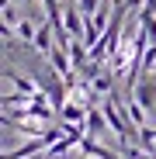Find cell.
Wrapping results in <instances>:
<instances>
[{"mask_svg": "<svg viewBox=\"0 0 156 159\" xmlns=\"http://www.w3.org/2000/svg\"><path fill=\"white\" fill-rule=\"evenodd\" d=\"M24 4H31V0H24Z\"/></svg>", "mask_w": 156, "mask_h": 159, "instance_id": "8", "label": "cell"}, {"mask_svg": "<svg viewBox=\"0 0 156 159\" xmlns=\"http://www.w3.org/2000/svg\"><path fill=\"white\" fill-rule=\"evenodd\" d=\"M35 80H42V90L52 97V107L56 111H63L66 107V93H69V87H66V80H63V73H56V69H45V73H35Z\"/></svg>", "mask_w": 156, "mask_h": 159, "instance_id": "2", "label": "cell"}, {"mask_svg": "<svg viewBox=\"0 0 156 159\" xmlns=\"http://www.w3.org/2000/svg\"><path fill=\"white\" fill-rule=\"evenodd\" d=\"M4 76L17 87V93H28V97H38V93H42V87L35 83V80H31V76H21L14 66H4Z\"/></svg>", "mask_w": 156, "mask_h": 159, "instance_id": "5", "label": "cell"}, {"mask_svg": "<svg viewBox=\"0 0 156 159\" xmlns=\"http://www.w3.org/2000/svg\"><path fill=\"white\" fill-rule=\"evenodd\" d=\"M128 97H132L139 107L149 114V121H153V118H156V73H142V76L135 80V87H132Z\"/></svg>", "mask_w": 156, "mask_h": 159, "instance_id": "1", "label": "cell"}, {"mask_svg": "<svg viewBox=\"0 0 156 159\" xmlns=\"http://www.w3.org/2000/svg\"><path fill=\"white\" fill-rule=\"evenodd\" d=\"M125 7H128V11H142L146 0H125Z\"/></svg>", "mask_w": 156, "mask_h": 159, "instance_id": "7", "label": "cell"}, {"mask_svg": "<svg viewBox=\"0 0 156 159\" xmlns=\"http://www.w3.org/2000/svg\"><path fill=\"white\" fill-rule=\"evenodd\" d=\"M63 28L69 31V38L83 42V35H87V17L80 14V7H76V0H69V4L63 7Z\"/></svg>", "mask_w": 156, "mask_h": 159, "instance_id": "3", "label": "cell"}, {"mask_svg": "<svg viewBox=\"0 0 156 159\" xmlns=\"http://www.w3.org/2000/svg\"><path fill=\"white\" fill-rule=\"evenodd\" d=\"M87 135L90 139H101V135H108V118H104L101 107H87Z\"/></svg>", "mask_w": 156, "mask_h": 159, "instance_id": "6", "label": "cell"}, {"mask_svg": "<svg viewBox=\"0 0 156 159\" xmlns=\"http://www.w3.org/2000/svg\"><path fill=\"white\" fill-rule=\"evenodd\" d=\"M45 149H49V139L38 135V139H31V142H24L21 149H4L0 159H31V156H38V152H45Z\"/></svg>", "mask_w": 156, "mask_h": 159, "instance_id": "4", "label": "cell"}]
</instances>
